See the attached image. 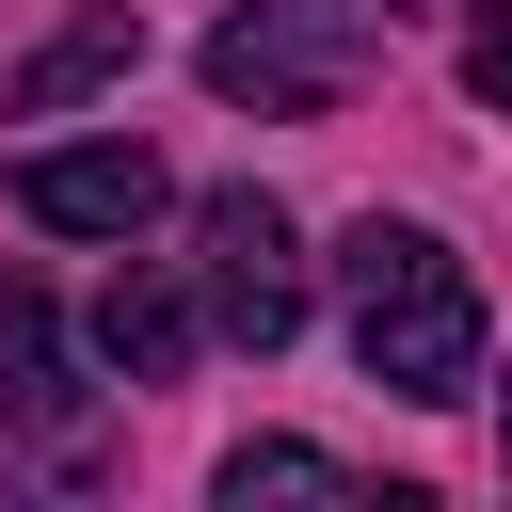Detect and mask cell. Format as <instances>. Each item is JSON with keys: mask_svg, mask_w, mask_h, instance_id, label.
<instances>
[{"mask_svg": "<svg viewBox=\"0 0 512 512\" xmlns=\"http://www.w3.org/2000/svg\"><path fill=\"white\" fill-rule=\"evenodd\" d=\"M336 320H352V368H368L384 400H464V384H480V288H464V256H448L432 224H400V208H368V224L336 240Z\"/></svg>", "mask_w": 512, "mask_h": 512, "instance_id": "obj_1", "label": "cell"}, {"mask_svg": "<svg viewBox=\"0 0 512 512\" xmlns=\"http://www.w3.org/2000/svg\"><path fill=\"white\" fill-rule=\"evenodd\" d=\"M112 464V400L80 384V352H64V304L48 288H0V480H96Z\"/></svg>", "mask_w": 512, "mask_h": 512, "instance_id": "obj_2", "label": "cell"}, {"mask_svg": "<svg viewBox=\"0 0 512 512\" xmlns=\"http://www.w3.org/2000/svg\"><path fill=\"white\" fill-rule=\"evenodd\" d=\"M368 64H384L368 0H240V16L208 32V96H224V112H336Z\"/></svg>", "mask_w": 512, "mask_h": 512, "instance_id": "obj_3", "label": "cell"}, {"mask_svg": "<svg viewBox=\"0 0 512 512\" xmlns=\"http://www.w3.org/2000/svg\"><path fill=\"white\" fill-rule=\"evenodd\" d=\"M192 304H208L224 352H288V336H304V224H288L256 176H224V192L192 208Z\"/></svg>", "mask_w": 512, "mask_h": 512, "instance_id": "obj_4", "label": "cell"}, {"mask_svg": "<svg viewBox=\"0 0 512 512\" xmlns=\"http://www.w3.org/2000/svg\"><path fill=\"white\" fill-rule=\"evenodd\" d=\"M16 208L48 240H144L160 224V160L144 144H48V160H16Z\"/></svg>", "mask_w": 512, "mask_h": 512, "instance_id": "obj_5", "label": "cell"}, {"mask_svg": "<svg viewBox=\"0 0 512 512\" xmlns=\"http://www.w3.org/2000/svg\"><path fill=\"white\" fill-rule=\"evenodd\" d=\"M128 64H144V16H128V0H96L80 32H48V48L16 64V128H48V112H80V96H96V80H128Z\"/></svg>", "mask_w": 512, "mask_h": 512, "instance_id": "obj_6", "label": "cell"}, {"mask_svg": "<svg viewBox=\"0 0 512 512\" xmlns=\"http://www.w3.org/2000/svg\"><path fill=\"white\" fill-rule=\"evenodd\" d=\"M96 368H112V384H176V368H192V288L112 272V288H96Z\"/></svg>", "mask_w": 512, "mask_h": 512, "instance_id": "obj_7", "label": "cell"}, {"mask_svg": "<svg viewBox=\"0 0 512 512\" xmlns=\"http://www.w3.org/2000/svg\"><path fill=\"white\" fill-rule=\"evenodd\" d=\"M256 496H368V480L304 432H256V448H224V512H256Z\"/></svg>", "mask_w": 512, "mask_h": 512, "instance_id": "obj_8", "label": "cell"}, {"mask_svg": "<svg viewBox=\"0 0 512 512\" xmlns=\"http://www.w3.org/2000/svg\"><path fill=\"white\" fill-rule=\"evenodd\" d=\"M464 96L512 112V0H480V32H464Z\"/></svg>", "mask_w": 512, "mask_h": 512, "instance_id": "obj_9", "label": "cell"}, {"mask_svg": "<svg viewBox=\"0 0 512 512\" xmlns=\"http://www.w3.org/2000/svg\"><path fill=\"white\" fill-rule=\"evenodd\" d=\"M496 448H512V416H496Z\"/></svg>", "mask_w": 512, "mask_h": 512, "instance_id": "obj_10", "label": "cell"}]
</instances>
